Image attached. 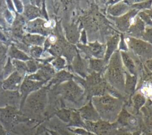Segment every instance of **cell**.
Listing matches in <instances>:
<instances>
[{
	"label": "cell",
	"instance_id": "obj_26",
	"mask_svg": "<svg viewBox=\"0 0 152 135\" xmlns=\"http://www.w3.org/2000/svg\"><path fill=\"white\" fill-rule=\"evenodd\" d=\"M39 14V10L33 6H28L25 9V15L27 18L32 19L36 17Z\"/></svg>",
	"mask_w": 152,
	"mask_h": 135
},
{
	"label": "cell",
	"instance_id": "obj_38",
	"mask_svg": "<svg viewBox=\"0 0 152 135\" xmlns=\"http://www.w3.org/2000/svg\"><path fill=\"white\" fill-rule=\"evenodd\" d=\"M144 135H152V132L151 131H148V132H146Z\"/></svg>",
	"mask_w": 152,
	"mask_h": 135
},
{
	"label": "cell",
	"instance_id": "obj_33",
	"mask_svg": "<svg viewBox=\"0 0 152 135\" xmlns=\"http://www.w3.org/2000/svg\"><path fill=\"white\" fill-rule=\"evenodd\" d=\"M27 71H30L31 73H33L37 69V67L36 64L32 61H29L27 63Z\"/></svg>",
	"mask_w": 152,
	"mask_h": 135
},
{
	"label": "cell",
	"instance_id": "obj_20",
	"mask_svg": "<svg viewBox=\"0 0 152 135\" xmlns=\"http://www.w3.org/2000/svg\"><path fill=\"white\" fill-rule=\"evenodd\" d=\"M74 76L72 74L66 71L62 70L55 76L52 81L55 83H60L63 81H67L68 80H72Z\"/></svg>",
	"mask_w": 152,
	"mask_h": 135
},
{
	"label": "cell",
	"instance_id": "obj_9",
	"mask_svg": "<svg viewBox=\"0 0 152 135\" xmlns=\"http://www.w3.org/2000/svg\"><path fill=\"white\" fill-rule=\"evenodd\" d=\"M145 25L144 23L137 15L134 23L130 26L126 32L130 37L141 39L145 31Z\"/></svg>",
	"mask_w": 152,
	"mask_h": 135
},
{
	"label": "cell",
	"instance_id": "obj_14",
	"mask_svg": "<svg viewBox=\"0 0 152 135\" xmlns=\"http://www.w3.org/2000/svg\"><path fill=\"white\" fill-rule=\"evenodd\" d=\"M122 64L131 75H136V65L134 61L129 55L125 51H120Z\"/></svg>",
	"mask_w": 152,
	"mask_h": 135
},
{
	"label": "cell",
	"instance_id": "obj_36",
	"mask_svg": "<svg viewBox=\"0 0 152 135\" xmlns=\"http://www.w3.org/2000/svg\"><path fill=\"white\" fill-rule=\"evenodd\" d=\"M145 67L148 69L150 71L152 72V58L146 61L145 62Z\"/></svg>",
	"mask_w": 152,
	"mask_h": 135
},
{
	"label": "cell",
	"instance_id": "obj_28",
	"mask_svg": "<svg viewBox=\"0 0 152 135\" xmlns=\"http://www.w3.org/2000/svg\"><path fill=\"white\" fill-rule=\"evenodd\" d=\"M137 15L144 23L145 25H147L148 26H149V27H152V20L144 11L138 12Z\"/></svg>",
	"mask_w": 152,
	"mask_h": 135
},
{
	"label": "cell",
	"instance_id": "obj_17",
	"mask_svg": "<svg viewBox=\"0 0 152 135\" xmlns=\"http://www.w3.org/2000/svg\"><path fill=\"white\" fill-rule=\"evenodd\" d=\"M107 64L103 59H99L95 58H90L88 61V68L91 71L96 73H102L104 68H106Z\"/></svg>",
	"mask_w": 152,
	"mask_h": 135
},
{
	"label": "cell",
	"instance_id": "obj_16",
	"mask_svg": "<svg viewBox=\"0 0 152 135\" xmlns=\"http://www.w3.org/2000/svg\"><path fill=\"white\" fill-rule=\"evenodd\" d=\"M137 81V75H131L128 71H125V92L129 94L132 95L135 90V86Z\"/></svg>",
	"mask_w": 152,
	"mask_h": 135
},
{
	"label": "cell",
	"instance_id": "obj_32",
	"mask_svg": "<svg viewBox=\"0 0 152 135\" xmlns=\"http://www.w3.org/2000/svg\"><path fill=\"white\" fill-rule=\"evenodd\" d=\"M42 49L38 46H34L31 49V54L36 57H39L42 54Z\"/></svg>",
	"mask_w": 152,
	"mask_h": 135
},
{
	"label": "cell",
	"instance_id": "obj_8",
	"mask_svg": "<svg viewBox=\"0 0 152 135\" xmlns=\"http://www.w3.org/2000/svg\"><path fill=\"white\" fill-rule=\"evenodd\" d=\"M120 42V35L119 34H115L107 39L106 43V48L105 54L103 58V60L106 64L112 55V54L117 51L119 43Z\"/></svg>",
	"mask_w": 152,
	"mask_h": 135
},
{
	"label": "cell",
	"instance_id": "obj_30",
	"mask_svg": "<svg viewBox=\"0 0 152 135\" xmlns=\"http://www.w3.org/2000/svg\"><path fill=\"white\" fill-rule=\"evenodd\" d=\"M52 65L57 70H61L65 67L66 61L64 58L59 56L57 57L55 59H54L52 61Z\"/></svg>",
	"mask_w": 152,
	"mask_h": 135
},
{
	"label": "cell",
	"instance_id": "obj_12",
	"mask_svg": "<svg viewBox=\"0 0 152 135\" xmlns=\"http://www.w3.org/2000/svg\"><path fill=\"white\" fill-rule=\"evenodd\" d=\"M65 30V36L68 42L71 44L77 43L80 37V30L77 25L74 24L67 25Z\"/></svg>",
	"mask_w": 152,
	"mask_h": 135
},
{
	"label": "cell",
	"instance_id": "obj_1",
	"mask_svg": "<svg viewBox=\"0 0 152 135\" xmlns=\"http://www.w3.org/2000/svg\"><path fill=\"white\" fill-rule=\"evenodd\" d=\"M104 79L113 88L124 90L125 71L118 50L112 54L105 68Z\"/></svg>",
	"mask_w": 152,
	"mask_h": 135
},
{
	"label": "cell",
	"instance_id": "obj_27",
	"mask_svg": "<svg viewBox=\"0 0 152 135\" xmlns=\"http://www.w3.org/2000/svg\"><path fill=\"white\" fill-rule=\"evenodd\" d=\"M49 51L52 55L59 57L63 53V48L60 44L55 43L51 45Z\"/></svg>",
	"mask_w": 152,
	"mask_h": 135
},
{
	"label": "cell",
	"instance_id": "obj_25",
	"mask_svg": "<svg viewBox=\"0 0 152 135\" xmlns=\"http://www.w3.org/2000/svg\"><path fill=\"white\" fill-rule=\"evenodd\" d=\"M13 65L15 69L17 70V72H18L19 74L23 75L26 71H27V67L26 64L24 62L20 61V60H17L14 59L12 61Z\"/></svg>",
	"mask_w": 152,
	"mask_h": 135
},
{
	"label": "cell",
	"instance_id": "obj_7",
	"mask_svg": "<svg viewBox=\"0 0 152 135\" xmlns=\"http://www.w3.org/2000/svg\"><path fill=\"white\" fill-rule=\"evenodd\" d=\"M78 112L82 119L84 120L85 121L96 122L100 119V116L94 107L91 101L86 105L79 109Z\"/></svg>",
	"mask_w": 152,
	"mask_h": 135
},
{
	"label": "cell",
	"instance_id": "obj_37",
	"mask_svg": "<svg viewBox=\"0 0 152 135\" xmlns=\"http://www.w3.org/2000/svg\"><path fill=\"white\" fill-rule=\"evenodd\" d=\"M144 11L150 17V18L152 20V9H148V10H144Z\"/></svg>",
	"mask_w": 152,
	"mask_h": 135
},
{
	"label": "cell",
	"instance_id": "obj_18",
	"mask_svg": "<svg viewBox=\"0 0 152 135\" xmlns=\"http://www.w3.org/2000/svg\"><path fill=\"white\" fill-rule=\"evenodd\" d=\"M28 30L30 32H39L42 34H46V30L45 28L46 27L45 22L43 20L37 19L35 21L30 22L28 24Z\"/></svg>",
	"mask_w": 152,
	"mask_h": 135
},
{
	"label": "cell",
	"instance_id": "obj_23",
	"mask_svg": "<svg viewBox=\"0 0 152 135\" xmlns=\"http://www.w3.org/2000/svg\"><path fill=\"white\" fill-rule=\"evenodd\" d=\"M10 55L17 60H27L29 59V57L27 56L21 51H19L14 46H12L10 49Z\"/></svg>",
	"mask_w": 152,
	"mask_h": 135
},
{
	"label": "cell",
	"instance_id": "obj_34",
	"mask_svg": "<svg viewBox=\"0 0 152 135\" xmlns=\"http://www.w3.org/2000/svg\"><path fill=\"white\" fill-rule=\"evenodd\" d=\"M80 42H81V44L83 45H86L87 44V34H86V30L84 29L82 30L81 34H80Z\"/></svg>",
	"mask_w": 152,
	"mask_h": 135
},
{
	"label": "cell",
	"instance_id": "obj_10",
	"mask_svg": "<svg viewBox=\"0 0 152 135\" xmlns=\"http://www.w3.org/2000/svg\"><path fill=\"white\" fill-rule=\"evenodd\" d=\"M129 5L124 1L110 5L107 10L108 14L111 17H118L128 12L131 9Z\"/></svg>",
	"mask_w": 152,
	"mask_h": 135
},
{
	"label": "cell",
	"instance_id": "obj_13",
	"mask_svg": "<svg viewBox=\"0 0 152 135\" xmlns=\"http://www.w3.org/2000/svg\"><path fill=\"white\" fill-rule=\"evenodd\" d=\"M118 123L122 126L133 127L137 125V119L126 110L122 109L118 115Z\"/></svg>",
	"mask_w": 152,
	"mask_h": 135
},
{
	"label": "cell",
	"instance_id": "obj_22",
	"mask_svg": "<svg viewBox=\"0 0 152 135\" xmlns=\"http://www.w3.org/2000/svg\"><path fill=\"white\" fill-rule=\"evenodd\" d=\"M24 39L28 43L35 46H40L43 44L45 37L39 35L28 34L24 37Z\"/></svg>",
	"mask_w": 152,
	"mask_h": 135
},
{
	"label": "cell",
	"instance_id": "obj_5",
	"mask_svg": "<svg viewBox=\"0 0 152 135\" xmlns=\"http://www.w3.org/2000/svg\"><path fill=\"white\" fill-rule=\"evenodd\" d=\"M62 92L68 100L77 102L83 95L84 91L74 81L70 80L61 85Z\"/></svg>",
	"mask_w": 152,
	"mask_h": 135
},
{
	"label": "cell",
	"instance_id": "obj_2",
	"mask_svg": "<svg viewBox=\"0 0 152 135\" xmlns=\"http://www.w3.org/2000/svg\"><path fill=\"white\" fill-rule=\"evenodd\" d=\"M91 102L99 116L105 120L113 119L119 114L121 108V101L109 94L94 96Z\"/></svg>",
	"mask_w": 152,
	"mask_h": 135
},
{
	"label": "cell",
	"instance_id": "obj_6",
	"mask_svg": "<svg viewBox=\"0 0 152 135\" xmlns=\"http://www.w3.org/2000/svg\"><path fill=\"white\" fill-rule=\"evenodd\" d=\"M139 11L135 9H131L126 14L118 17H113L109 16L110 18L115 21L117 29L121 32H127L129 27L131 25L132 18L137 15Z\"/></svg>",
	"mask_w": 152,
	"mask_h": 135
},
{
	"label": "cell",
	"instance_id": "obj_15",
	"mask_svg": "<svg viewBox=\"0 0 152 135\" xmlns=\"http://www.w3.org/2000/svg\"><path fill=\"white\" fill-rule=\"evenodd\" d=\"M23 75L19 74L15 71L11 74L10 77L5 80L3 83V87L4 89H14L17 87L20 82L21 81Z\"/></svg>",
	"mask_w": 152,
	"mask_h": 135
},
{
	"label": "cell",
	"instance_id": "obj_24",
	"mask_svg": "<svg viewBox=\"0 0 152 135\" xmlns=\"http://www.w3.org/2000/svg\"><path fill=\"white\" fill-rule=\"evenodd\" d=\"M151 5H152V1H142L141 2L133 4L131 5H130V7L132 9H135L138 11L141 10H145L151 9Z\"/></svg>",
	"mask_w": 152,
	"mask_h": 135
},
{
	"label": "cell",
	"instance_id": "obj_4",
	"mask_svg": "<svg viewBox=\"0 0 152 135\" xmlns=\"http://www.w3.org/2000/svg\"><path fill=\"white\" fill-rule=\"evenodd\" d=\"M77 46L84 52L89 58L93 56L99 59H103L106 48V45L102 44L97 40L94 42H89L88 45L77 43Z\"/></svg>",
	"mask_w": 152,
	"mask_h": 135
},
{
	"label": "cell",
	"instance_id": "obj_3",
	"mask_svg": "<svg viewBox=\"0 0 152 135\" xmlns=\"http://www.w3.org/2000/svg\"><path fill=\"white\" fill-rule=\"evenodd\" d=\"M128 44L134 53L141 59L145 61L152 58V45L140 39L129 37Z\"/></svg>",
	"mask_w": 152,
	"mask_h": 135
},
{
	"label": "cell",
	"instance_id": "obj_11",
	"mask_svg": "<svg viewBox=\"0 0 152 135\" xmlns=\"http://www.w3.org/2000/svg\"><path fill=\"white\" fill-rule=\"evenodd\" d=\"M72 69L74 72L84 78H86V77L88 75L87 74L88 71L87 65L84 62V59L81 57L78 52L73 59Z\"/></svg>",
	"mask_w": 152,
	"mask_h": 135
},
{
	"label": "cell",
	"instance_id": "obj_35",
	"mask_svg": "<svg viewBox=\"0 0 152 135\" xmlns=\"http://www.w3.org/2000/svg\"><path fill=\"white\" fill-rule=\"evenodd\" d=\"M115 135H132V134L131 133H129L127 131L120 130H118L117 131H116Z\"/></svg>",
	"mask_w": 152,
	"mask_h": 135
},
{
	"label": "cell",
	"instance_id": "obj_19",
	"mask_svg": "<svg viewBox=\"0 0 152 135\" xmlns=\"http://www.w3.org/2000/svg\"><path fill=\"white\" fill-rule=\"evenodd\" d=\"M141 110L144 114V121L145 126L152 132V106L147 105Z\"/></svg>",
	"mask_w": 152,
	"mask_h": 135
},
{
	"label": "cell",
	"instance_id": "obj_31",
	"mask_svg": "<svg viewBox=\"0 0 152 135\" xmlns=\"http://www.w3.org/2000/svg\"><path fill=\"white\" fill-rule=\"evenodd\" d=\"M71 113L70 111L66 109H63L59 113V116L65 121L68 122L71 120Z\"/></svg>",
	"mask_w": 152,
	"mask_h": 135
},
{
	"label": "cell",
	"instance_id": "obj_29",
	"mask_svg": "<svg viewBox=\"0 0 152 135\" xmlns=\"http://www.w3.org/2000/svg\"><path fill=\"white\" fill-rule=\"evenodd\" d=\"M141 39L152 45V27H146Z\"/></svg>",
	"mask_w": 152,
	"mask_h": 135
},
{
	"label": "cell",
	"instance_id": "obj_21",
	"mask_svg": "<svg viewBox=\"0 0 152 135\" xmlns=\"http://www.w3.org/2000/svg\"><path fill=\"white\" fill-rule=\"evenodd\" d=\"M132 101L134 109L136 110L137 112H138L145 103V98L140 93H136L133 96Z\"/></svg>",
	"mask_w": 152,
	"mask_h": 135
}]
</instances>
